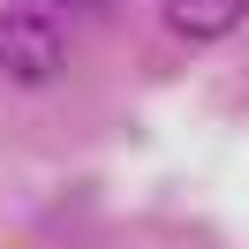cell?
Listing matches in <instances>:
<instances>
[{
  "instance_id": "cell-1",
  "label": "cell",
  "mask_w": 249,
  "mask_h": 249,
  "mask_svg": "<svg viewBox=\"0 0 249 249\" xmlns=\"http://www.w3.org/2000/svg\"><path fill=\"white\" fill-rule=\"evenodd\" d=\"M68 68V38L46 8H0V76L8 83H53Z\"/></svg>"
},
{
  "instance_id": "cell-2",
  "label": "cell",
  "mask_w": 249,
  "mask_h": 249,
  "mask_svg": "<svg viewBox=\"0 0 249 249\" xmlns=\"http://www.w3.org/2000/svg\"><path fill=\"white\" fill-rule=\"evenodd\" d=\"M159 16H166V31L189 38V46H219V38L249 16V0H159Z\"/></svg>"
},
{
  "instance_id": "cell-3",
  "label": "cell",
  "mask_w": 249,
  "mask_h": 249,
  "mask_svg": "<svg viewBox=\"0 0 249 249\" xmlns=\"http://www.w3.org/2000/svg\"><path fill=\"white\" fill-rule=\"evenodd\" d=\"M31 8H46V16H53V8H61V16H106L113 0H31Z\"/></svg>"
}]
</instances>
